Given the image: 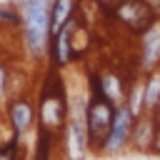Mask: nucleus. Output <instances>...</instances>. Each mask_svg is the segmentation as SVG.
<instances>
[{"instance_id": "f257e3e1", "label": "nucleus", "mask_w": 160, "mask_h": 160, "mask_svg": "<svg viewBox=\"0 0 160 160\" xmlns=\"http://www.w3.org/2000/svg\"><path fill=\"white\" fill-rule=\"evenodd\" d=\"M35 105H38V128L50 130L52 135L60 138L70 118V88L65 82L62 70L48 68Z\"/></svg>"}, {"instance_id": "f03ea898", "label": "nucleus", "mask_w": 160, "mask_h": 160, "mask_svg": "<svg viewBox=\"0 0 160 160\" xmlns=\"http://www.w3.org/2000/svg\"><path fill=\"white\" fill-rule=\"evenodd\" d=\"M50 2L52 0H25L20 5L22 12V28H20V42L25 55L32 62L48 60V48L52 40L50 32Z\"/></svg>"}, {"instance_id": "7ed1b4c3", "label": "nucleus", "mask_w": 160, "mask_h": 160, "mask_svg": "<svg viewBox=\"0 0 160 160\" xmlns=\"http://www.w3.org/2000/svg\"><path fill=\"white\" fill-rule=\"evenodd\" d=\"M115 102H110L105 95H90L88 92V105H85V122H88V135H90V150L95 158H100L105 138L112 128L115 120Z\"/></svg>"}, {"instance_id": "20e7f679", "label": "nucleus", "mask_w": 160, "mask_h": 160, "mask_svg": "<svg viewBox=\"0 0 160 160\" xmlns=\"http://www.w3.org/2000/svg\"><path fill=\"white\" fill-rule=\"evenodd\" d=\"M105 18L110 22H115L118 28H122L128 35H135V38H140L155 20H160L150 12V8L142 0H120Z\"/></svg>"}, {"instance_id": "39448f33", "label": "nucleus", "mask_w": 160, "mask_h": 160, "mask_svg": "<svg viewBox=\"0 0 160 160\" xmlns=\"http://www.w3.org/2000/svg\"><path fill=\"white\" fill-rule=\"evenodd\" d=\"M135 122H138V115L132 112V108L128 102H120L115 108V120H112V128H110V132L105 138V145H102L100 158H118V155L128 152L130 150V138H132Z\"/></svg>"}, {"instance_id": "423d86ee", "label": "nucleus", "mask_w": 160, "mask_h": 160, "mask_svg": "<svg viewBox=\"0 0 160 160\" xmlns=\"http://www.w3.org/2000/svg\"><path fill=\"white\" fill-rule=\"evenodd\" d=\"M5 118L15 138L25 140L38 128V105L30 95H12L5 105Z\"/></svg>"}, {"instance_id": "0eeeda50", "label": "nucleus", "mask_w": 160, "mask_h": 160, "mask_svg": "<svg viewBox=\"0 0 160 160\" xmlns=\"http://www.w3.org/2000/svg\"><path fill=\"white\" fill-rule=\"evenodd\" d=\"M160 68V20H155L140 38H138V75H148Z\"/></svg>"}, {"instance_id": "6e6552de", "label": "nucleus", "mask_w": 160, "mask_h": 160, "mask_svg": "<svg viewBox=\"0 0 160 160\" xmlns=\"http://www.w3.org/2000/svg\"><path fill=\"white\" fill-rule=\"evenodd\" d=\"M78 15H80V12H78ZM75 22H78V18H72V20H70L58 35H52V40H50L48 62H50V68H55V70H68L72 62H78V60H75V48H72Z\"/></svg>"}, {"instance_id": "1a4fd4ad", "label": "nucleus", "mask_w": 160, "mask_h": 160, "mask_svg": "<svg viewBox=\"0 0 160 160\" xmlns=\"http://www.w3.org/2000/svg\"><path fill=\"white\" fill-rule=\"evenodd\" d=\"M158 118L155 112H142L135 122V130H132V138H130V150L132 152H140V155H150V148L155 142V132H158Z\"/></svg>"}, {"instance_id": "9d476101", "label": "nucleus", "mask_w": 160, "mask_h": 160, "mask_svg": "<svg viewBox=\"0 0 160 160\" xmlns=\"http://www.w3.org/2000/svg\"><path fill=\"white\" fill-rule=\"evenodd\" d=\"M98 80H100L102 95H105L110 102H115V105L125 102L132 78H125V75H120L115 68H108V70H98Z\"/></svg>"}, {"instance_id": "9b49d317", "label": "nucleus", "mask_w": 160, "mask_h": 160, "mask_svg": "<svg viewBox=\"0 0 160 160\" xmlns=\"http://www.w3.org/2000/svg\"><path fill=\"white\" fill-rule=\"evenodd\" d=\"M82 0H52L50 2V32L58 35L72 18H78Z\"/></svg>"}, {"instance_id": "f8f14e48", "label": "nucleus", "mask_w": 160, "mask_h": 160, "mask_svg": "<svg viewBox=\"0 0 160 160\" xmlns=\"http://www.w3.org/2000/svg\"><path fill=\"white\" fill-rule=\"evenodd\" d=\"M58 148H60L58 135H52L50 130L35 128V145H32V158L30 160H52Z\"/></svg>"}, {"instance_id": "ddd939ff", "label": "nucleus", "mask_w": 160, "mask_h": 160, "mask_svg": "<svg viewBox=\"0 0 160 160\" xmlns=\"http://www.w3.org/2000/svg\"><path fill=\"white\" fill-rule=\"evenodd\" d=\"M142 90H145V112H155L160 102V68L142 75Z\"/></svg>"}, {"instance_id": "4468645a", "label": "nucleus", "mask_w": 160, "mask_h": 160, "mask_svg": "<svg viewBox=\"0 0 160 160\" xmlns=\"http://www.w3.org/2000/svg\"><path fill=\"white\" fill-rule=\"evenodd\" d=\"M22 28V12L15 2H0V30H18Z\"/></svg>"}, {"instance_id": "2eb2a0df", "label": "nucleus", "mask_w": 160, "mask_h": 160, "mask_svg": "<svg viewBox=\"0 0 160 160\" xmlns=\"http://www.w3.org/2000/svg\"><path fill=\"white\" fill-rule=\"evenodd\" d=\"M22 140L20 138H10L8 142L0 145V160H22Z\"/></svg>"}, {"instance_id": "dca6fc26", "label": "nucleus", "mask_w": 160, "mask_h": 160, "mask_svg": "<svg viewBox=\"0 0 160 160\" xmlns=\"http://www.w3.org/2000/svg\"><path fill=\"white\" fill-rule=\"evenodd\" d=\"M8 90H10V70H8V62L0 58V105L5 102Z\"/></svg>"}, {"instance_id": "f3484780", "label": "nucleus", "mask_w": 160, "mask_h": 160, "mask_svg": "<svg viewBox=\"0 0 160 160\" xmlns=\"http://www.w3.org/2000/svg\"><path fill=\"white\" fill-rule=\"evenodd\" d=\"M90 2H92L98 10H102V15H108V12H110V10H112L120 0H90Z\"/></svg>"}, {"instance_id": "a211bd4d", "label": "nucleus", "mask_w": 160, "mask_h": 160, "mask_svg": "<svg viewBox=\"0 0 160 160\" xmlns=\"http://www.w3.org/2000/svg\"><path fill=\"white\" fill-rule=\"evenodd\" d=\"M150 155L152 158H160V122H158V132H155V142L150 148Z\"/></svg>"}, {"instance_id": "6ab92c4d", "label": "nucleus", "mask_w": 160, "mask_h": 160, "mask_svg": "<svg viewBox=\"0 0 160 160\" xmlns=\"http://www.w3.org/2000/svg\"><path fill=\"white\" fill-rule=\"evenodd\" d=\"M148 8H150V12L155 15V18H160V0H142Z\"/></svg>"}, {"instance_id": "aec40b11", "label": "nucleus", "mask_w": 160, "mask_h": 160, "mask_svg": "<svg viewBox=\"0 0 160 160\" xmlns=\"http://www.w3.org/2000/svg\"><path fill=\"white\" fill-rule=\"evenodd\" d=\"M0 2H15V5H22L25 0H0Z\"/></svg>"}, {"instance_id": "412c9836", "label": "nucleus", "mask_w": 160, "mask_h": 160, "mask_svg": "<svg viewBox=\"0 0 160 160\" xmlns=\"http://www.w3.org/2000/svg\"><path fill=\"white\" fill-rule=\"evenodd\" d=\"M155 118L160 120V102H158V108H155Z\"/></svg>"}]
</instances>
